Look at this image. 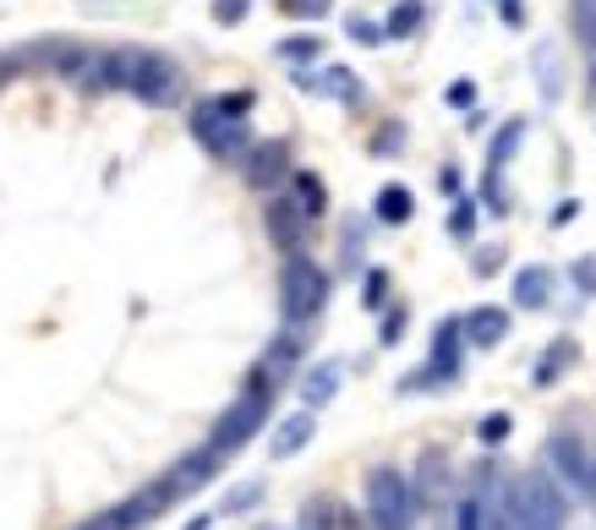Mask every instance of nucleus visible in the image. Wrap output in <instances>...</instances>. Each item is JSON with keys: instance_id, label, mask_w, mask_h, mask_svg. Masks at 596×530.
<instances>
[{"instance_id": "18", "label": "nucleus", "mask_w": 596, "mask_h": 530, "mask_svg": "<svg viewBox=\"0 0 596 530\" xmlns=\"http://www.w3.org/2000/svg\"><path fill=\"white\" fill-rule=\"evenodd\" d=\"M504 333H509V312H504V307H476V312H465V339H470V344L487 350V344H498Z\"/></svg>"}, {"instance_id": "10", "label": "nucleus", "mask_w": 596, "mask_h": 530, "mask_svg": "<svg viewBox=\"0 0 596 530\" xmlns=\"http://www.w3.org/2000/svg\"><path fill=\"white\" fill-rule=\"evenodd\" d=\"M460 344H465V318H444V323L433 329V356H427V367L410 372V378H399V394L455 383V378H460Z\"/></svg>"}, {"instance_id": "35", "label": "nucleus", "mask_w": 596, "mask_h": 530, "mask_svg": "<svg viewBox=\"0 0 596 530\" xmlns=\"http://www.w3.org/2000/svg\"><path fill=\"white\" fill-rule=\"evenodd\" d=\"M444 99H449L455 110H470V104H476V82H470V77H455V82L444 88Z\"/></svg>"}, {"instance_id": "39", "label": "nucleus", "mask_w": 596, "mask_h": 530, "mask_svg": "<svg viewBox=\"0 0 596 530\" xmlns=\"http://www.w3.org/2000/svg\"><path fill=\"white\" fill-rule=\"evenodd\" d=\"M438 192H444V198H460V170H455V164H444V176H438Z\"/></svg>"}, {"instance_id": "29", "label": "nucleus", "mask_w": 596, "mask_h": 530, "mask_svg": "<svg viewBox=\"0 0 596 530\" xmlns=\"http://www.w3.org/2000/svg\"><path fill=\"white\" fill-rule=\"evenodd\" d=\"M449 236H455V241H470V236H476V202L455 198V208H449Z\"/></svg>"}, {"instance_id": "7", "label": "nucleus", "mask_w": 596, "mask_h": 530, "mask_svg": "<svg viewBox=\"0 0 596 530\" xmlns=\"http://www.w3.org/2000/svg\"><path fill=\"white\" fill-rule=\"evenodd\" d=\"M367 520L372 530H410L416 526V487L395 464H378L367 476Z\"/></svg>"}, {"instance_id": "40", "label": "nucleus", "mask_w": 596, "mask_h": 530, "mask_svg": "<svg viewBox=\"0 0 596 530\" xmlns=\"http://www.w3.org/2000/svg\"><path fill=\"white\" fill-rule=\"evenodd\" d=\"M498 6H504V22H509V28H520V22H526V11H520V0H498Z\"/></svg>"}, {"instance_id": "13", "label": "nucleus", "mask_w": 596, "mask_h": 530, "mask_svg": "<svg viewBox=\"0 0 596 530\" xmlns=\"http://www.w3.org/2000/svg\"><path fill=\"white\" fill-rule=\"evenodd\" d=\"M410 487H416V503H427V509L444 503V492H449V460H444V449H427V454L416 460Z\"/></svg>"}, {"instance_id": "31", "label": "nucleus", "mask_w": 596, "mask_h": 530, "mask_svg": "<svg viewBox=\"0 0 596 530\" xmlns=\"http://www.w3.org/2000/svg\"><path fill=\"white\" fill-rule=\"evenodd\" d=\"M509 432H515V421H509L504 410H498V416H481V427H476V438H481L487 449H498V443H504Z\"/></svg>"}, {"instance_id": "30", "label": "nucleus", "mask_w": 596, "mask_h": 530, "mask_svg": "<svg viewBox=\"0 0 596 530\" xmlns=\"http://www.w3.org/2000/svg\"><path fill=\"white\" fill-rule=\"evenodd\" d=\"M575 33H580L586 56H596V0H575Z\"/></svg>"}, {"instance_id": "14", "label": "nucleus", "mask_w": 596, "mask_h": 530, "mask_svg": "<svg viewBox=\"0 0 596 530\" xmlns=\"http://www.w3.org/2000/svg\"><path fill=\"white\" fill-rule=\"evenodd\" d=\"M296 361H301V329H285V333H274V339H268L264 361H258L252 372H264L268 383H285V378L296 372Z\"/></svg>"}, {"instance_id": "32", "label": "nucleus", "mask_w": 596, "mask_h": 530, "mask_svg": "<svg viewBox=\"0 0 596 530\" xmlns=\"http://www.w3.org/2000/svg\"><path fill=\"white\" fill-rule=\"evenodd\" d=\"M384 296H389V273H384V268H372V273H367V284H361L367 312H378V307H384Z\"/></svg>"}, {"instance_id": "23", "label": "nucleus", "mask_w": 596, "mask_h": 530, "mask_svg": "<svg viewBox=\"0 0 596 530\" xmlns=\"http://www.w3.org/2000/svg\"><path fill=\"white\" fill-rule=\"evenodd\" d=\"M290 198L307 208V219H324V208H329L324 176H312V170H296V176H290Z\"/></svg>"}, {"instance_id": "6", "label": "nucleus", "mask_w": 596, "mask_h": 530, "mask_svg": "<svg viewBox=\"0 0 596 530\" xmlns=\"http://www.w3.org/2000/svg\"><path fill=\"white\" fill-rule=\"evenodd\" d=\"M515 526L520 530H564L569 526V492L553 481V470L515 476Z\"/></svg>"}, {"instance_id": "28", "label": "nucleus", "mask_w": 596, "mask_h": 530, "mask_svg": "<svg viewBox=\"0 0 596 530\" xmlns=\"http://www.w3.org/2000/svg\"><path fill=\"white\" fill-rule=\"evenodd\" d=\"M285 17H296V22H318V17H329L334 0H274Z\"/></svg>"}, {"instance_id": "26", "label": "nucleus", "mask_w": 596, "mask_h": 530, "mask_svg": "<svg viewBox=\"0 0 596 530\" xmlns=\"http://www.w3.org/2000/svg\"><path fill=\"white\" fill-rule=\"evenodd\" d=\"M318 56H324V39H312V33H296L279 44V61H290V67H312Z\"/></svg>"}, {"instance_id": "2", "label": "nucleus", "mask_w": 596, "mask_h": 530, "mask_svg": "<svg viewBox=\"0 0 596 530\" xmlns=\"http://www.w3.org/2000/svg\"><path fill=\"white\" fill-rule=\"evenodd\" d=\"M105 67H110V88L132 93L153 110H170L187 93V77L165 50H105Z\"/></svg>"}, {"instance_id": "4", "label": "nucleus", "mask_w": 596, "mask_h": 530, "mask_svg": "<svg viewBox=\"0 0 596 530\" xmlns=\"http://www.w3.org/2000/svg\"><path fill=\"white\" fill-rule=\"evenodd\" d=\"M324 307H329V273L307 252H290L285 268H279V318H285V329H307Z\"/></svg>"}, {"instance_id": "41", "label": "nucleus", "mask_w": 596, "mask_h": 530, "mask_svg": "<svg viewBox=\"0 0 596 530\" xmlns=\"http://www.w3.org/2000/svg\"><path fill=\"white\" fill-rule=\"evenodd\" d=\"M11 77H17V61H6V56H0V88H6Z\"/></svg>"}, {"instance_id": "34", "label": "nucleus", "mask_w": 596, "mask_h": 530, "mask_svg": "<svg viewBox=\"0 0 596 530\" xmlns=\"http://www.w3.org/2000/svg\"><path fill=\"white\" fill-rule=\"evenodd\" d=\"M345 33H350L356 44H378V39H389V33H384L378 22H367V17H350V22H345Z\"/></svg>"}, {"instance_id": "37", "label": "nucleus", "mask_w": 596, "mask_h": 530, "mask_svg": "<svg viewBox=\"0 0 596 530\" xmlns=\"http://www.w3.org/2000/svg\"><path fill=\"white\" fill-rule=\"evenodd\" d=\"M569 273H575V284H580L586 296H596V252H592V258H580V263L569 268Z\"/></svg>"}, {"instance_id": "12", "label": "nucleus", "mask_w": 596, "mask_h": 530, "mask_svg": "<svg viewBox=\"0 0 596 530\" xmlns=\"http://www.w3.org/2000/svg\"><path fill=\"white\" fill-rule=\"evenodd\" d=\"M264 224H268V241L290 258V252H301L307 247V230H312V219H307V208L290 198H268V208H264Z\"/></svg>"}, {"instance_id": "25", "label": "nucleus", "mask_w": 596, "mask_h": 530, "mask_svg": "<svg viewBox=\"0 0 596 530\" xmlns=\"http://www.w3.org/2000/svg\"><path fill=\"white\" fill-rule=\"evenodd\" d=\"M520 137H526V121H504V132L493 137V153H487V170H504V164L515 159V148H520Z\"/></svg>"}, {"instance_id": "16", "label": "nucleus", "mask_w": 596, "mask_h": 530, "mask_svg": "<svg viewBox=\"0 0 596 530\" xmlns=\"http://www.w3.org/2000/svg\"><path fill=\"white\" fill-rule=\"evenodd\" d=\"M575 361H580V344H575V339H553V344L542 350V361L530 367V383H536V389H547V383H558Z\"/></svg>"}, {"instance_id": "3", "label": "nucleus", "mask_w": 596, "mask_h": 530, "mask_svg": "<svg viewBox=\"0 0 596 530\" xmlns=\"http://www.w3.org/2000/svg\"><path fill=\"white\" fill-rule=\"evenodd\" d=\"M274 394H279V383H268L264 372H252L247 378V389L225 404V416L213 421V432H208V449L219 454V460H230L236 449H247L258 432H264L268 410H274Z\"/></svg>"}, {"instance_id": "9", "label": "nucleus", "mask_w": 596, "mask_h": 530, "mask_svg": "<svg viewBox=\"0 0 596 530\" xmlns=\"http://www.w3.org/2000/svg\"><path fill=\"white\" fill-rule=\"evenodd\" d=\"M192 137H198L213 159H247V153H252L247 116H230L219 99H202L198 110H192Z\"/></svg>"}, {"instance_id": "5", "label": "nucleus", "mask_w": 596, "mask_h": 530, "mask_svg": "<svg viewBox=\"0 0 596 530\" xmlns=\"http://www.w3.org/2000/svg\"><path fill=\"white\" fill-rule=\"evenodd\" d=\"M455 530H520L515 526V481H504L498 470H481L465 487Z\"/></svg>"}, {"instance_id": "21", "label": "nucleus", "mask_w": 596, "mask_h": 530, "mask_svg": "<svg viewBox=\"0 0 596 530\" xmlns=\"http://www.w3.org/2000/svg\"><path fill=\"white\" fill-rule=\"evenodd\" d=\"M372 213H378V224H410V213H416V198H410V187H399L389 181L378 198H372Z\"/></svg>"}, {"instance_id": "11", "label": "nucleus", "mask_w": 596, "mask_h": 530, "mask_svg": "<svg viewBox=\"0 0 596 530\" xmlns=\"http://www.w3.org/2000/svg\"><path fill=\"white\" fill-rule=\"evenodd\" d=\"M241 176H247V187H258V192H274V187H290V142L285 137H268V142H252V153L241 159Z\"/></svg>"}, {"instance_id": "33", "label": "nucleus", "mask_w": 596, "mask_h": 530, "mask_svg": "<svg viewBox=\"0 0 596 530\" xmlns=\"http://www.w3.org/2000/svg\"><path fill=\"white\" fill-rule=\"evenodd\" d=\"M247 11H252V0H213V22H219V28L247 22Z\"/></svg>"}, {"instance_id": "27", "label": "nucleus", "mask_w": 596, "mask_h": 530, "mask_svg": "<svg viewBox=\"0 0 596 530\" xmlns=\"http://www.w3.org/2000/svg\"><path fill=\"white\" fill-rule=\"evenodd\" d=\"M536 82H542V99H558V93H564V77H558V56H553V44H542V50H536Z\"/></svg>"}, {"instance_id": "1", "label": "nucleus", "mask_w": 596, "mask_h": 530, "mask_svg": "<svg viewBox=\"0 0 596 530\" xmlns=\"http://www.w3.org/2000/svg\"><path fill=\"white\" fill-rule=\"evenodd\" d=\"M219 454L213 449H198V454H187V460L176 464V470H165L159 481H148V487H137L127 503H116V509H105V514H93V520H82L77 530H142L153 526L170 503H181V498H192L202 492L208 481H213V470H219Z\"/></svg>"}, {"instance_id": "22", "label": "nucleus", "mask_w": 596, "mask_h": 530, "mask_svg": "<svg viewBox=\"0 0 596 530\" xmlns=\"http://www.w3.org/2000/svg\"><path fill=\"white\" fill-rule=\"evenodd\" d=\"M339 378H345V367H339V361H324V367H312V372H307V383H301V399H307V410L329 404V399L339 394Z\"/></svg>"}, {"instance_id": "24", "label": "nucleus", "mask_w": 596, "mask_h": 530, "mask_svg": "<svg viewBox=\"0 0 596 530\" xmlns=\"http://www.w3.org/2000/svg\"><path fill=\"white\" fill-rule=\"evenodd\" d=\"M421 17H427V0H399L395 11H389V22H384V33L389 39H410L421 28Z\"/></svg>"}, {"instance_id": "15", "label": "nucleus", "mask_w": 596, "mask_h": 530, "mask_svg": "<svg viewBox=\"0 0 596 530\" xmlns=\"http://www.w3.org/2000/svg\"><path fill=\"white\" fill-rule=\"evenodd\" d=\"M312 432H318V421H312V410H296V416H285L279 427H274V460H290V454H301L307 443H312Z\"/></svg>"}, {"instance_id": "8", "label": "nucleus", "mask_w": 596, "mask_h": 530, "mask_svg": "<svg viewBox=\"0 0 596 530\" xmlns=\"http://www.w3.org/2000/svg\"><path fill=\"white\" fill-rule=\"evenodd\" d=\"M547 470H553V481H558L569 498L596 503V449L580 432H553V438H547Z\"/></svg>"}, {"instance_id": "38", "label": "nucleus", "mask_w": 596, "mask_h": 530, "mask_svg": "<svg viewBox=\"0 0 596 530\" xmlns=\"http://www.w3.org/2000/svg\"><path fill=\"white\" fill-rule=\"evenodd\" d=\"M399 148H405V132H399V127H384V132H378V142H372V153H384V159H389V153H399Z\"/></svg>"}, {"instance_id": "19", "label": "nucleus", "mask_w": 596, "mask_h": 530, "mask_svg": "<svg viewBox=\"0 0 596 530\" xmlns=\"http://www.w3.org/2000/svg\"><path fill=\"white\" fill-rule=\"evenodd\" d=\"M547 301H553V273H547V268H520V273H515V307L542 312Z\"/></svg>"}, {"instance_id": "17", "label": "nucleus", "mask_w": 596, "mask_h": 530, "mask_svg": "<svg viewBox=\"0 0 596 530\" xmlns=\"http://www.w3.org/2000/svg\"><path fill=\"white\" fill-rule=\"evenodd\" d=\"M312 93H329V99H339V104H361V77L350 67H324L318 77H301Z\"/></svg>"}, {"instance_id": "36", "label": "nucleus", "mask_w": 596, "mask_h": 530, "mask_svg": "<svg viewBox=\"0 0 596 530\" xmlns=\"http://www.w3.org/2000/svg\"><path fill=\"white\" fill-rule=\"evenodd\" d=\"M405 323H410V318H405V307H389V318H384V329H378V339H384V344H399V333H405Z\"/></svg>"}, {"instance_id": "20", "label": "nucleus", "mask_w": 596, "mask_h": 530, "mask_svg": "<svg viewBox=\"0 0 596 530\" xmlns=\"http://www.w3.org/2000/svg\"><path fill=\"white\" fill-rule=\"evenodd\" d=\"M301 530H356V520H350V509L339 498H312L301 509Z\"/></svg>"}]
</instances>
